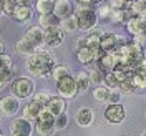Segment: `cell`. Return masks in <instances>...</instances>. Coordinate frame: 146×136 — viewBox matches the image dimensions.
<instances>
[{
	"label": "cell",
	"instance_id": "6da1fadb",
	"mask_svg": "<svg viewBox=\"0 0 146 136\" xmlns=\"http://www.w3.org/2000/svg\"><path fill=\"white\" fill-rule=\"evenodd\" d=\"M55 56L50 50L46 48H38L35 53H32L30 56H27V68L28 72L35 76H42L45 78L48 75H52V70L55 66Z\"/></svg>",
	"mask_w": 146,
	"mask_h": 136
},
{
	"label": "cell",
	"instance_id": "7a4b0ae2",
	"mask_svg": "<svg viewBox=\"0 0 146 136\" xmlns=\"http://www.w3.org/2000/svg\"><path fill=\"white\" fill-rule=\"evenodd\" d=\"M75 15L78 18V28L83 32H90L91 28H95L98 23V18H100L98 12L95 10L93 5L83 3V2H78L75 5Z\"/></svg>",
	"mask_w": 146,
	"mask_h": 136
},
{
	"label": "cell",
	"instance_id": "3957f363",
	"mask_svg": "<svg viewBox=\"0 0 146 136\" xmlns=\"http://www.w3.org/2000/svg\"><path fill=\"white\" fill-rule=\"evenodd\" d=\"M33 93H35V85L30 78L20 76L12 82V95H15L18 100L30 98V96H33Z\"/></svg>",
	"mask_w": 146,
	"mask_h": 136
},
{
	"label": "cell",
	"instance_id": "277c9868",
	"mask_svg": "<svg viewBox=\"0 0 146 136\" xmlns=\"http://www.w3.org/2000/svg\"><path fill=\"white\" fill-rule=\"evenodd\" d=\"M56 88H58V95L63 96L65 100L75 98L78 95V86H76V82H75V76H72V75L58 80L56 82Z\"/></svg>",
	"mask_w": 146,
	"mask_h": 136
},
{
	"label": "cell",
	"instance_id": "5b68a950",
	"mask_svg": "<svg viewBox=\"0 0 146 136\" xmlns=\"http://www.w3.org/2000/svg\"><path fill=\"white\" fill-rule=\"evenodd\" d=\"M126 118V109L121 103H113V105H108L106 109H105V119L108 123H113V125H118L121 121H125Z\"/></svg>",
	"mask_w": 146,
	"mask_h": 136
},
{
	"label": "cell",
	"instance_id": "8992f818",
	"mask_svg": "<svg viewBox=\"0 0 146 136\" xmlns=\"http://www.w3.org/2000/svg\"><path fill=\"white\" fill-rule=\"evenodd\" d=\"M105 53L101 48H91V46H82L76 50V58L83 65H88L91 62H96L101 55Z\"/></svg>",
	"mask_w": 146,
	"mask_h": 136
},
{
	"label": "cell",
	"instance_id": "52a82bcc",
	"mask_svg": "<svg viewBox=\"0 0 146 136\" xmlns=\"http://www.w3.org/2000/svg\"><path fill=\"white\" fill-rule=\"evenodd\" d=\"M63 33H65V30L62 27L45 28V46L55 48V46L62 45V42H63Z\"/></svg>",
	"mask_w": 146,
	"mask_h": 136
},
{
	"label": "cell",
	"instance_id": "ba28073f",
	"mask_svg": "<svg viewBox=\"0 0 146 136\" xmlns=\"http://www.w3.org/2000/svg\"><path fill=\"white\" fill-rule=\"evenodd\" d=\"M96 63H98V68H100L101 72L108 73V72H113V70L118 66L119 60H118V56L113 53V52H105V53L96 60Z\"/></svg>",
	"mask_w": 146,
	"mask_h": 136
},
{
	"label": "cell",
	"instance_id": "9c48e42d",
	"mask_svg": "<svg viewBox=\"0 0 146 136\" xmlns=\"http://www.w3.org/2000/svg\"><path fill=\"white\" fill-rule=\"evenodd\" d=\"M53 12L60 20H65V18L72 17L75 13V5H73L72 0H55Z\"/></svg>",
	"mask_w": 146,
	"mask_h": 136
},
{
	"label": "cell",
	"instance_id": "30bf717a",
	"mask_svg": "<svg viewBox=\"0 0 146 136\" xmlns=\"http://www.w3.org/2000/svg\"><path fill=\"white\" fill-rule=\"evenodd\" d=\"M20 108V103H18V98L15 95H9V96H3L0 100V111L7 116H12L15 115Z\"/></svg>",
	"mask_w": 146,
	"mask_h": 136
},
{
	"label": "cell",
	"instance_id": "8fae6325",
	"mask_svg": "<svg viewBox=\"0 0 146 136\" xmlns=\"http://www.w3.org/2000/svg\"><path fill=\"white\" fill-rule=\"evenodd\" d=\"M125 27H126L128 33L138 35V33H141V32H146V20L141 17V15H131L129 20L125 23Z\"/></svg>",
	"mask_w": 146,
	"mask_h": 136
},
{
	"label": "cell",
	"instance_id": "7c38bea8",
	"mask_svg": "<svg viewBox=\"0 0 146 136\" xmlns=\"http://www.w3.org/2000/svg\"><path fill=\"white\" fill-rule=\"evenodd\" d=\"M25 36H27V38L32 42V43H33V45L38 46V48L45 45V28H42L40 25L30 27V28L27 30Z\"/></svg>",
	"mask_w": 146,
	"mask_h": 136
},
{
	"label": "cell",
	"instance_id": "4fadbf2b",
	"mask_svg": "<svg viewBox=\"0 0 146 136\" xmlns=\"http://www.w3.org/2000/svg\"><path fill=\"white\" fill-rule=\"evenodd\" d=\"M32 131H33L32 121L27 119L25 116L13 119V123H12V133H17V135H32Z\"/></svg>",
	"mask_w": 146,
	"mask_h": 136
},
{
	"label": "cell",
	"instance_id": "5bb4252c",
	"mask_svg": "<svg viewBox=\"0 0 146 136\" xmlns=\"http://www.w3.org/2000/svg\"><path fill=\"white\" fill-rule=\"evenodd\" d=\"M118 46V36L111 32H105L101 35L100 40V48L103 52H115V48Z\"/></svg>",
	"mask_w": 146,
	"mask_h": 136
},
{
	"label": "cell",
	"instance_id": "9a60e30c",
	"mask_svg": "<svg viewBox=\"0 0 146 136\" xmlns=\"http://www.w3.org/2000/svg\"><path fill=\"white\" fill-rule=\"evenodd\" d=\"M95 119V115L90 108H80L75 115V121L78 126H90Z\"/></svg>",
	"mask_w": 146,
	"mask_h": 136
},
{
	"label": "cell",
	"instance_id": "2e32d148",
	"mask_svg": "<svg viewBox=\"0 0 146 136\" xmlns=\"http://www.w3.org/2000/svg\"><path fill=\"white\" fill-rule=\"evenodd\" d=\"M46 108L50 109L55 116L60 115V113H65V109H66V100H65L63 96H60V95L58 96H52L50 101L46 103Z\"/></svg>",
	"mask_w": 146,
	"mask_h": 136
},
{
	"label": "cell",
	"instance_id": "e0dca14e",
	"mask_svg": "<svg viewBox=\"0 0 146 136\" xmlns=\"http://www.w3.org/2000/svg\"><path fill=\"white\" fill-rule=\"evenodd\" d=\"M15 48H17V52L20 55H23V56H30L32 53H35L36 50H38V46L33 45L30 40H28L27 36H23V38H20L17 42V45H15Z\"/></svg>",
	"mask_w": 146,
	"mask_h": 136
},
{
	"label": "cell",
	"instance_id": "ac0fdd59",
	"mask_svg": "<svg viewBox=\"0 0 146 136\" xmlns=\"http://www.w3.org/2000/svg\"><path fill=\"white\" fill-rule=\"evenodd\" d=\"M38 25L42 28H50V27H60L62 25V20L55 15V12L50 13H42L38 17Z\"/></svg>",
	"mask_w": 146,
	"mask_h": 136
},
{
	"label": "cell",
	"instance_id": "d6986e66",
	"mask_svg": "<svg viewBox=\"0 0 146 136\" xmlns=\"http://www.w3.org/2000/svg\"><path fill=\"white\" fill-rule=\"evenodd\" d=\"M42 109H43V106H42L40 103H36L35 100H32L25 105V108H23V116L27 119H30V121H33V119L38 118V115H40Z\"/></svg>",
	"mask_w": 146,
	"mask_h": 136
},
{
	"label": "cell",
	"instance_id": "ffe728a7",
	"mask_svg": "<svg viewBox=\"0 0 146 136\" xmlns=\"http://www.w3.org/2000/svg\"><path fill=\"white\" fill-rule=\"evenodd\" d=\"M105 32L101 30V28L95 27L90 30V33L85 36L86 38V46H91V48H100V40H101V35H103Z\"/></svg>",
	"mask_w": 146,
	"mask_h": 136
},
{
	"label": "cell",
	"instance_id": "44dd1931",
	"mask_svg": "<svg viewBox=\"0 0 146 136\" xmlns=\"http://www.w3.org/2000/svg\"><path fill=\"white\" fill-rule=\"evenodd\" d=\"M75 82H76V86H78V93H85L91 85L90 73L88 72H78L76 76H75Z\"/></svg>",
	"mask_w": 146,
	"mask_h": 136
},
{
	"label": "cell",
	"instance_id": "7402d4cb",
	"mask_svg": "<svg viewBox=\"0 0 146 136\" xmlns=\"http://www.w3.org/2000/svg\"><path fill=\"white\" fill-rule=\"evenodd\" d=\"M33 15V12H32V7H22V5H18L17 10H15V13H13V18L20 22V23H23V22H28L30 18Z\"/></svg>",
	"mask_w": 146,
	"mask_h": 136
},
{
	"label": "cell",
	"instance_id": "603a6c76",
	"mask_svg": "<svg viewBox=\"0 0 146 136\" xmlns=\"http://www.w3.org/2000/svg\"><path fill=\"white\" fill-rule=\"evenodd\" d=\"M35 9L40 15L42 13H50L55 9V0H36Z\"/></svg>",
	"mask_w": 146,
	"mask_h": 136
},
{
	"label": "cell",
	"instance_id": "cb8c5ba5",
	"mask_svg": "<svg viewBox=\"0 0 146 136\" xmlns=\"http://www.w3.org/2000/svg\"><path fill=\"white\" fill-rule=\"evenodd\" d=\"M60 27L63 28L65 32H76V30H80V28H78V18H76V15L73 13L72 17L62 20V25H60Z\"/></svg>",
	"mask_w": 146,
	"mask_h": 136
},
{
	"label": "cell",
	"instance_id": "d4e9b609",
	"mask_svg": "<svg viewBox=\"0 0 146 136\" xmlns=\"http://www.w3.org/2000/svg\"><path fill=\"white\" fill-rule=\"evenodd\" d=\"M36 131L42 136H52L56 131V128H55V123H40V121H36Z\"/></svg>",
	"mask_w": 146,
	"mask_h": 136
},
{
	"label": "cell",
	"instance_id": "484cf974",
	"mask_svg": "<svg viewBox=\"0 0 146 136\" xmlns=\"http://www.w3.org/2000/svg\"><path fill=\"white\" fill-rule=\"evenodd\" d=\"M68 75H70V68L65 66V65H55L53 70H52V78H53L55 82L62 80V78L68 76Z\"/></svg>",
	"mask_w": 146,
	"mask_h": 136
},
{
	"label": "cell",
	"instance_id": "4316f807",
	"mask_svg": "<svg viewBox=\"0 0 146 136\" xmlns=\"http://www.w3.org/2000/svg\"><path fill=\"white\" fill-rule=\"evenodd\" d=\"M131 80H133V83H135V86H136L138 90H145L146 88V72L135 70L133 76H131Z\"/></svg>",
	"mask_w": 146,
	"mask_h": 136
},
{
	"label": "cell",
	"instance_id": "83f0119b",
	"mask_svg": "<svg viewBox=\"0 0 146 136\" xmlns=\"http://www.w3.org/2000/svg\"><path fill=\"white\" fill-rule=\"evenodd\" d=\"M103 83L106 85V88H119V85H121V82H119L118 76L115 75V72L105 73V80H103Z\"/></svg>",
	"mask_w": 146,
	"mask_h": 136
},
{
	"label": "cell",
	"instance_id": "f1b7e54d",
	"mask_svg": "<svg viewBox=\"0 0 146 136\" xmlns=\"http://www.w3.org/2000/svg\"><path fill=\"white\" fill-rule=\"evenodd\" d=\"M108 91H110V88H106V86H96L93 90V98L98 101V103H106V100H108Z\"/></svg>",
	"mask_w": 146,
	"mask_h": 136
},
{
	"label": "cell",
	"instance_id": "f546056e",
	"mask_svg": "<svg viewBox=\"0 0 146 136\" xmlns=\"http://www.w3.org/2000/svg\"><path fill=\"white\" fill-rule=\"evenodd\" d=\"M146 10V0H135L129 3V12L131 15H141Z\"/></svg>",
	"mask_w": 146,
	"mask_h": 136
},
{
	"label": "cell",
	"instance_id": "4dcf8cb0",
	"mask_svg": "<svg viewBox=\"0 0 146 136\" xmlns=\"http://www.w3.org/2000/svg\"><path fill=\"white\" fill-rule=\"evenodd\" d=\"M17 7H18L17 0H3V13H5V15L13 17V13H15Z\"/></svg>",
	"mask_w": 146,
	"mask_h": 136
},
{
	"label": "cell",
	"instance_id": "1f68e13d",
	"mask_svg": "<svg viewBox=\"0 0 146 136\" xmlns=\"http://www.w3.org/2000/svg\"><path fill=\"white\" fill-rule=\"evenodd\" d=\"M121 95H123V93H121L118 88H110L106 103H108V105H113V103H121Z\"/></svg>",
	"mask_w": 146,
	"mask_h": 136
},
{
	"label": "cell",
	"instance_id": "d6a6232c",
	"mask_svg": "<svg viewBox=\"0 0 146 136\" xmlns=\"http://www.w3.org/2000/svg\"><path fill=\"white\" fill-rule=\"evenodd\" d=\"M121 93H126V95H129V93H133V91L136 90V86H135V83H133V80L131 78H126V80H123L121 82V85H119L118 88Z\"/></svg>",
	"mask_w": 146,
	"mask_h": 136
},
{
	"label": "cell",
	"instance_id": "836d02e7",
	"mask_svg": "<svg viewBox=\"0 0 146 136\" xmlns=\"http://www.w3.org/2000/svg\"><path fill=\"white\" fill-rule=\"evenodd\" d=\"M90 80L91 83H96V85H100V83H103V80H105V72H101L100 68H95V70H90Z\"/></svg>",
	"mask_w": 146,
	"mask_h": 136
},
{
	"label": "cell",
	"instance_id": "e575fe53",
	"mask_svg": "<svg viewBox=\"0 0 146 136\" xmlns=\"http://www.w3.org/2000/svg\"><path fill=\"white\" fill-rule=\"evenodd\" d=\"M68 126V115L66 113H60L55 116V128L56 129H65Z\"/></svg>",
	"mask_w": 146,
	"mask_h": 136
},
{
	"label": "cell",
	"instance_id": "d590c367",
	"mask_svg": "<svg viewBox=\"0 0 146 136\" xmlns=\"http://www.w3.org/2000/svg\"><path fill=\"white\" fill-rule=\"evenodd\" d=\"M50 98H52V95H48L46 91H40V93H33V100H35L36 103H40L42 106H46V103L50 101Z\"/></svg>",
	"mask_w": 146,
	"mask_h": 136
},
{
	"label": "cell",
	"instance_id": "8d00e7d4",
	"mask_svg": "<svg viewBox=\"0 0 146 136\" xmlns=\"http://www.w3.org/2000/svg\"><path fill=\"white\" fill-rule=\"evenodd\" d=\"M133 43L139 46L141 50H146V32H141L138 35H133Z\"/></svg>",
	"mask_w": 146,
	"mask_h": 136
},
{
	"label": "cell",
	"instance_id": "74e56055",
	"mask_svg": "<svg viewBox=\"0 0 146 136\" xmlns=\"http://www.w3.org/2000/svg\"><path fill=\"white\" fill-rule=\"evenodd\" d=\"M108 5L115 10H123V9H129V3L126 0H108Z\"/></svg>",
	"mask_w": 146,
	"mask_h": 136
},
{
	"label": "cell",
	"instance_id": "f35d334b",
	"mask_svg": "<svg viewBox=\"0 0 146 136\" xmlns=\"http://www.w3.org/2000/svg\"><path fill=\"white\" fill-rule=\"evenodd\" d=\"M111 12H113V9H111L110 5H101L100 9H98V17L106 18V20H108L110 15H111Z\"/></svg>",
	"mask_w": 146,
	"mask_h": 136
},
{
	"label": "cell",
	"instance_id": "ab89813d",
	"mask_svg": "<svg viewBox=\"0 0 146 136\" xmlns=\"http://www.w3.org/2000/svg\"><path fill=\"white\" fill-rule=\"evenodd\" d=\"M135 70H139V72H146V53L139 58V62L135 65Z\"/></svg>",
	"mask_w": 146,
	"mask_h": 136
},
{
	"label": "cell",
	"instance_id": "60d3db41",
	"mask_svg": "<svg viewBox=\"0 0 146 136\" xmlns=\"http://www.w3.org/2000/svg\"><path fill=\"white\" fill-rule=\"evenodd\" d=\"M78 2H83V3H90V5H93V7H95V5H101L105 0H78Z\"/></svg>",
	"mask_w": 146,
	"mask_h": 136
},
{
	"label": "cell",
	"instance_id": "b9f144b4",
	"mask_svg": "<svg viewBox=\"0 0 146 136\" xmlns=\"http://www.w3.org/2000/svg\"><path fill=\"white\" fill-rule=\"evenodd\" d=\"M17 3L22 7H32V0H17Z\"/></svg>",
	"mask_w": 146,
	"mask_h": 136
},
{
	"label": "cell",
	"instance_id": "7bdbcfd3",
	"mask_svg": "<svg viewBox=\"0 0 146 136\" xmlns=\"http://www.w3.org/2000/svg\"><path fill=\"white\" fill-rule=\"evenodd\" d=\"M5 85H7V82H5L3 78H0V90H3V86H5Z\"/></svg>",
	"mask_w": 146,
	"mask_h": 136
},
{
	"label": "cell",
	"instance_id": "ee69618b",
	"mask_svg": "<svg viewBox=\"0 0 146 136\" xmlns=\"http://www.w3.org/2000/svg\"><path fill=\"white\" fill-rule=\"evenodd\" d=\"M2 53H5V46H3L2 42H0V55H2Z\"/></svg>",
	"mask_w": 146,
	"mask_h": 136
},
{
	"label": "cell",
	"instance_id": "f6af8a7d",
	"mask_svg": "<svg viewBox=\"0 0 146 136\" xmlns=\"http://www.w3.org/2000/svg\"><path fill=\"white\" fill-rule=\"evenodd\" d=\"M3 13V0H0V15Z\"/></svg>",
	"mask_w": 146,
	"mask_h": 136
},
{
	"label": "cell",
	"instance_id": "bcb514c9",
	"mask_svg": "<svg viewBox=\"0 0 146 136\" xmlns=\"http://www.w3.org/2000/svg\"><path fill=\"white\" fill-rule=\"evenodd\" d=\"M12 136H32V135H17V133H12Z\"/></svg>",
	"mask_w": 146,
	"mask_h": 136
},
{
	"label": "cell",
	"instance_id": "7dc6e473",
	"mask_svg": "<svg viewBox=\"0 0 146 136\" xmlns=\"http://www.w3.org/2000/svg\"><path fill=\"white\" fill-rule=\"evenodd\" d=\"M141 136H146V131H143V133H141Z\"/></svg>",
	"mask_w": 146,
	"mask_h": 136
},
{
	"label": "cell",
	"instance_id": "c3c4849f",
	"mask_svg": "<svg viewBox=\"0 0 146 136\" xmlns=\"http://www.w3.org/2000/svg\"><path fill=\"white\" fill-rule=\"evenodd\" d=\"M126 2H128V3H131V2H135V0H126Z\"/></svg>",
	"mask_w": 146,
	"mask_h": 136
}]
</instances>
